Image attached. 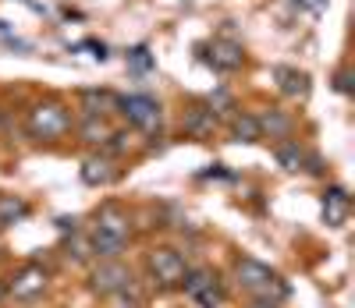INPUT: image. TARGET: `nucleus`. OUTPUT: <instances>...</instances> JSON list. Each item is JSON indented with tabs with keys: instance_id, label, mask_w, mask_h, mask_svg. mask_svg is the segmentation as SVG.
Listing matches in <instances>:
<instances>
[{
	"instance_id": "15",
	"label": "nucleus",
	"mask_w": 355,
	"mask_h": 308,
	"mask_svg": "<svg viewBox=\"0 0 355 308\" xmlns=\"http://www.w3.org/2000/svg\"><path fill=\"white\" fill-rule=\"evenodd\" d=\"M256 125H259V135H263V132H270V138H284V135L291 132V120H288V117H281V114L259 117Z\"/></svg>"
},
{
	"instance_id": "7",
	"label": "nucleus",
	"mask_w": 355,
	"mask_h": 308,
	"mask_svg": "<svg viewBox=\"0 0 355 308\" xmlns=\"http://www.w3.org/2000/svg\"><path fill=\"white\" fill-rule=\"evenodd\" d=\"M43 287H46V273L40 269V266H28L21 276H18V280L11 284V294L15 298H36V294H43Z\"/></svg>"
},
{
	"instance_id": "4",
	"label": "nucleus",
	"mask_w": 355,
	"mask_h": 308,
	"mask_svg": "<svg viewBox=\"0 0 355 308\" xmlns=\"http://www.w3.org/2000/svg\"><path fill=\"white\" fill-rule=\"evenodd\" d=\"M239 284L249 287L252 294H270V287H274L277 280H274V273L266 269V266L245 259V262H239Z\"/></svg>"
},
{
	"instance_id": "19",
	"label": "nucleus",
	"mask_w": 355,
	"mask_h": 308,
	"mask_svg": "<svg viewBox=\"0 0 355 308\" xmlns=\"http://www.w3.org/2000/svg\"><path fill=\"white\" fill-rule=\"evenodd\" d=\"M103 103H114V100L107 96V92H85V107H89L85 114H89V117H96Z\"/></svg>"
},
{
	"instance_id": "17",
	"label": "nucleus",
	"mask_w": 355,
	"mask_h": 308,
	"mask_svg": "<svg viewBox=\"0 0 355 308\" xmlns=\"http://www.w3.org/2000/svg\"><path fill=\"white\" fill-rule=\"evenodd\" d=\"M107 167H110L107 160H89V163H85V170H82V177H85L89 184H107V181L114 177Z\"/></svg>"
},
{
	"instance_id": "9",
	"label": "nucleus",
	"mask_w": 355,
	"mask_h": 308,
	"mask_svg": "<svg viewBox=\"0 0 355 308\" xmlns=\"http://www.w3.org/2000/svg\"><path fill=\"white\" fill-rule=\"evenodd\" d=\"M185 132L196 135V138L214 135V110H189V117H185Z\"/></svg>"
},
{
	"instance_id": "18",
	"label": "nucleus",
	"mask_w": 355,
	"mask_h": 308,
	"mask_svg": "<svg viewBox=\"0 0 355 308\" xmlns=\"http://www.w3.org/2000/svg\"><path fill=\"white\" fill-rule=\"evenodd\" d=\"M234 135H239L242 142H256V138H259L256 117H239V120H234Z\"/></svg>"
},
{
	"instance_id": "3",
	"label": "nucleus",
	"mask_w": 355,
	"mask_h": 308,
	"mask_svg": "<svg viewBox=\"0 0 355 308\" xmlns=\"http://www.w3.org/2000/svg\"><path fill=\"white\" fill-rule=\"evenodd\" d=\"M128 269L121 266V262H103L96 273H93V291H100V294H117V291H125L128 287Z\"/></svg>"
},
{
	"instance_id": "13",
	"label": "nucleus",
	"mask_w": 355,
	"mask_h": 308,
	"mask_svg": "<svg viewBox=\"0 0 355 308\" xmlns=\"http://www.w3.org/2000/svg\"><path fill=\"white\" fill-rule=\"evenodd\" d=\"M277 160H281L284 170H299V167L306 163V152H302L299 142H284V145L277 149Z\"/></svg>"
},
{
	"instance_id": "16",
	"label": "nucleus",
	"mask_w": 355,
	"mask_h": 308,
	"mask_svg": "<svg viewBox=\"0 0 355 308\" xmlns=\"http://www.w3.org/2000/svg\"><path fill=\"white\" fill-rule=\"evenodd\" d=\"M214 50H217V57H214V64H217V68H239V64H242L239 46H231V43H217Z\"/></svg>"
},
{
	"instance_id": "11",
	"label": "nucleus",
	"mask_w": 355,
	"mask_h": 308,
	"mask_svg": "<svg viewBox=\"0 0 355 308\" xmlns=\"http://www.w3.org/2000/svg\"><path fill=\"white\" fill-rule=\"evenodd\" d=\"M110 135H114V132L103 125L100 117H85V125H82V138H85V142H93V145H107V142H110Z\"/></svg>"
},
{
	"instance_id": "5",
	"label": "nucleus",
	"mask_w": 355,
	"mask_h": 308,
	"mask_svg": "<svg viewBox=\"0 0 355 308\" xmlns=\"http://www.w3.org/2000/svg\"><path fill=\"white\" fill-rule=\"evenodd\" d=\"M150 266H153V273H157V280L160 284H178V280H185V259L178 255V252H157L153 259H150Z\"/></svg>"
},
{
	"instance_id": "14",
	"label": "nucleus",
	"mask_w": 355,
	"mask_h": 308,
	"mask_svg": "<svg viewBox=\"0 0 355 308\" xmlns=\"http://www.w3.org/2000/svg\"><path fill=\"white\" fill-rule=\"evenodd\" d=\"M323 209H327V220H331V224H341L345 212H348V195H345L341 188H334V192L327 195V202H323Z\"/></svg>"
},
{
	"instance_id": "20",
	"label": "nucleus",
	"mask_w": 355,
	"mask_h": 308,
	"mask_svg": "<svg viewBox=\"0 0 355 308\" xmlns=\"http://www.w3.org/2000/svg\"><path fill=\"white\" fill-rule=\"evenodd\" d=\"M0 298H4V287H0Z\"/></svg>"
},
{
	"instance_id": "10",
	"label": "nucleus",
	"mask_w": 355,
	"mask_h": 308,
	"mask_svg": "<svg viewBox=\"0 0 355 308\" xmlns=\"http://www.w3.org/2000/svg\"><path fill=\"white\" fill-rule=\"evenodd\" d=\"M210 287H214V280H210V273H192L189 280H185V294H192V298H199V301H206V305L214 301Z\"/></svg>"
},
{
	"instance_id": "12",
	"label": "nucleus",
	"mask_w": 355,
	"mask_h": 308,
	"mask_svg": "<svg viewBox=\"0 0 355 308\" xmlns=\"http://www.w3.org/2000/svg\"><path fill=\"white\" fill-rule=\"evenodd\" d=\"M21 217H28V206L15 195H0V224H15Z\"/></svg>"
},
{
	"instance_id": "6",
	"label": "nucleus",
	"mask_w": 355,
	"mask_h": 308,
	"mask_svg": "<svg viewBox=\"0 0 355 308\" xmlns=\"http://www.w3.org/2000/svg\"><path fill=\"white\" fill-rule=\"evenodd\" d=\"M96 230L100 234H114V237H128V212L121 206L107 202L100 212H96Z\"/></svg>"
},
{
	"instance_id": "8",
	"label": "nucleus",
	"mask_w": 355,
	"mask_h": 308,
	"mask_svg": "<svg viewBox=\"0 0 355 308\" xmlns=\"http://www.w3.org/2000/svg\"><path fill=\"white\" fill-rule=\"evenodd\" d=\"M93 252L100 255V259H117L125 252V237H114V234H100V230H93Z\"/></svg>"
},
{
	"instance_id": "1",
	"label": "nucleus",
	"mask_w": 355,
	"mask_h": 308,
	"mask_svg": "<svg viewBox=\"0 0 355 308\" xmlns=\"http://www.w3.org/2000/svg\"><path fill=\"white\" fill-rule=\"evenodd\" d=\"M71 128V117L61 107H36L28 114V132L40 135V138H57Z\"/></svg>"
},
{
	"instance_id": "2",
	"label": "nucleus",
	"mask_w": 355,
	"mask_h": 308,
	"mask_svg": "<svg viewBox=\"0 0 355 308\" xmlns=\"http://www.w3.org/2000/svg\"><path fill=\"white\" fill-rule=\"evenodd\" d=\"M121 110H125V117L132 120V125L142 128V132H153L160 125V107L150 96H128V100H121Z\"/></svg>"
}]
</instances>
